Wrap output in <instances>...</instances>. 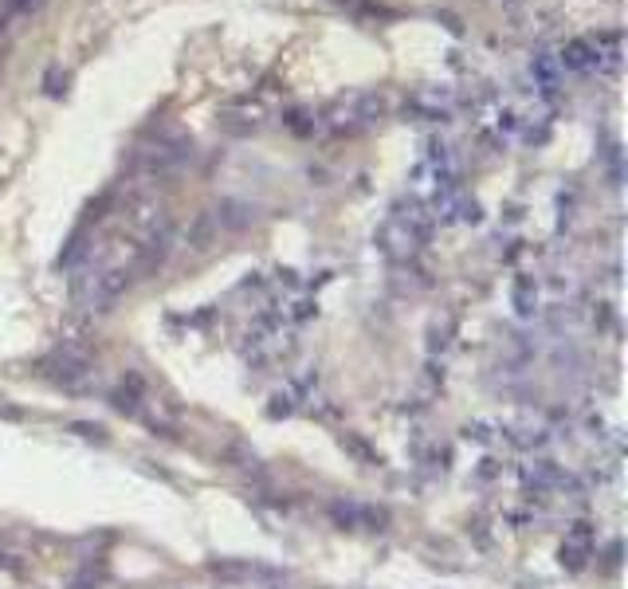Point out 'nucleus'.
Wrapping results in <instances>:
<instances>
[{"mask_svg":"<svg viewBox=\"0 0 628 589\" xmlns=\"http://www.w3.org/2000/svg\"><path fill=\"white\" fill-rule=\"evenodd\" d=\"M8 4V12H16V16H36L48 0H4Z\"/></svg>","mask_w":628,"mask_h":589,"instance_id":"10","label":"nucleus"},{"mask_svg":"<svg viewBox=\"0 0 628 589\" xmlns=\"http://www.w3.org/2000/svg\"><path fill=\"white\" fill-rule=\"evenodd\" d=\"M114 409L118 413H142V381L138 377H130V385L114 389Z\"/></svg>","mask_w":628,"mask_h":589,"instance_id":"7","label":"nucleus"},{"mask_svg":"<svg viewBox=\"0 0 628 589\" xmlns=\"http://www.w3.org/2000/svg\"><path fill=\"white\" fill-rule=\"evenodd\" d=\"M216 224L220 228H228V232H236V228H248L252 224V209L248 205H240V201H224L220 209H216Z\"/></svg>","mask_w":628,"mask_h":589,"instance_id":"6","label":"nucleus"},{"mask_svg":"<svg viewBox=\"0 0 628 589\" xmlns=\"http://www.w3.org/2000/svg\"><path fill=\"white\" fill-rule=\"evenodd\" d=\"M432 224H436V216L428 213V205L417 201V197H409V201L393 205V213L385 216V224L377 228V248L389 260H413L420 248L428 244Z\"/></svg>","mask_w":628,"mask_h":589,"instance_id":"1","label":"nucleus"},{"mask_svg":"<svg viewBox=\"0 0 628 589\" xmlns=\"http://www.w3.org/2000/svg\"><path fill=\"white\" fill-rule=\"evenodd\" d=\"M515 307H519V315L530 319V315H538V283L523 275L519 283H515Z\"/></svg>","mask_w":628,"mask_h":589,"instance_id":"8","label":"nucleus"},{"mask_svg":"<svg viewBox=\"0 0 628 589\" xmlns=\"http://www.w3.org/2000/svg\"><path fill=\"white\" fill-rule=\"evenodd\" d=\"M48 370H52V381H59L63 389H75V385H83L91 377V362L83 354H75V350H63V354H55L48 362Z\"/></svg>","mask_w":628,"mask_h":589,"instance_id":"3","label":"nucleus"},{"mask_svg":"<svg viewBox=\"0 0 628 589\" xmlns=\"http://www.w3.org/2000/svg\"><path fill=\"white\" fill-rule=\"evenodd\" d=\"M558 63H562V71H574V75H589V71H597L593 44H589V40H570V44L558 52Z\"/></svg>","mask_w":628,"mask_h":589,"instance_id":"4","label":"nucleus"},{"mask_svg":"<svg viewBox=\"0 0 628 589\" xmlns=\"http://www.w3.org/2000/svg\"><path fill=\"white\" fill-rule=\"evenodd\" d=\"M593 55H597V71H617L621 67V32H597L593 40Z\"/></svg>","mask_w":628,"mask_h":589,"instance_id":"5","label":"nucleus"},{"mask_svg":"<svg viewBox=\"0 0 628 589\" xmlns=\"http://www.w3.org/2000/svg\"><path fill=\"white\" fill-rule=\"evenodd\" d=\"M530 79H534V91L542 99H558V91H562V63H558V55L546 52V48L530 55Z\"/></svg>","mask_w":628,"mask_h":589,"instance_id":"2","label":"nucleus"},{"mask_svg":"<svg viewBox=\"0 0 628 589\" xmlns=\"http://www.w3.org/2000/svg\"><path fill=\"white\" fill-rule=\"evenodd\" d=\"M601 158H605V173H609V181H613V185H621V177H625V169H621V146H617V142H609Z\"/></svg>","mask_w":628,"mask_h":589,"instance_id":"9","label":"nucleus"}]
</instances>
